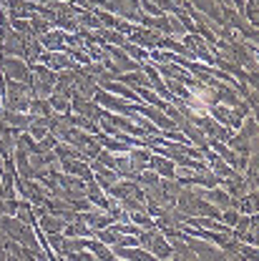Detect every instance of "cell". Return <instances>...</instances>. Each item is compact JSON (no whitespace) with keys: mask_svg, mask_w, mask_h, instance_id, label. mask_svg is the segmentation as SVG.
<instances>
[{"mask_svg":"<svg viewBox=\"0 0 259 261\" xmlns=\"http://www.w3.org/2000/svg\"><path fill=\"white\" fill-rule=\"evenodd\" d=\"M138 241L149 244V251H154V256H156V259H171V256H174L171 244L163 239L161 233H156L154 228H151V233H138Z\"/></svg>","mask_w":259,"mask_h":261,"instance_id":"cell-1","label":"cell"},{"mask_svg":"<svg viewBox=\"0 0 259 261\" xmlns=\"http://www.w3.org/2000/svg\"><path fill=\"white\" fill-rule=\"evenodd\" d=\"M149 168L156 171L159 176H166V178H169V176H171V178L176 176V166H174V161L163 159L161 153H159V156H151V153H149Z\"/></svg>","mask_w":259,"mask_h":261,"instance_id":"cell-2","label":"cell"},{"mask_svg":"<svg viewBox=\"0 0 259 261\" xmlns=\"http://www.w3.org/2000/svg\"><path fill=\"white\" fill-rule=\"evenodd\" d=\"M116 256L124 261H156V256L151 251H144V249H129V246H116Z\"/></svg>","mask_w":259,"mask_h":261,"instance_id":"cell-3","label":"cell"},{"mask_svg":"<svg viewBox=\"0 0 259 261\" xmlns=\"http://www.w3.org/2000/svg\"><path fill=\"white\" fill-rule=\"evenodd\" d=\"M86 196L91 198V203H98L101 208H111V203L103 198V191H101V186H98V184H91V189L86 191Z\"/></svg>","mask_w":259,"mask_h":261,"instance_id":"cell-4","label":"cell"},{"mask_svg":"<svg viewBox=\"0 0 259 261\" xmlns=\"http://www.w3.org/2000/svg\"><path fill=\"white\" fill-rule=\"evenodd\" d=\"M206 198H209V201H217V203H222L224 208L234 203V201H231V198H229L224 191H219V189H217V191H209V194H206Z\"/></svg>","mask_w":259,"mask_h":261,"instance_id":"cell-5","label":"cell"},{"mask_svg":"<svg viewBox=\"0 0 259 261\" xmlns=\"http://www.w3.org/2000/svg\"><path fill=\"white\" fill-rule=\"evenodd\" d=\"M126 53H129V56H133L136 61H141V63L149 58V53H144V48H138V45H126Z\"/></svg>","mask_w":259,"mask_h":261,"instance_id":"cell-6","label":"cell"},{"mask_svg":"<svg viewBox=\"0 0 259 261\" xmlns=\"http://www.w3.org/2000/svg\"><path fill=\"white\" fill-rule=\"evenodd\" d=\"M244 15L252 20V25H257V0H249L247 8H244Z\"/></svg>","mask_w":259,"mask_h":261,"instance_id":"cell-7","label":"cell"},{"mask_svg":"<svg viewBox=\"0 0 259 261\" xmlns=\"http://www.w3.org/2000/svg\"><path fill=\"white\" fill-rule=\"evenodd\" d=\"M166 88H169V91H174L176 96H181V98H189V91H186V88H184L181 83H176V81H169V83H166Z\"/></svg>","mask_w":259,"mask_h":261,"instance_id":"cell-8","label":"cell"},{"mask_svg":"<svg viewBox=\"0 0 259 261\" xmlns=\"http://www.w3.org/2000/svg\"><path fill=\"white\" fill-rule=\"evenodd\" d=\"M219 219H222V221H224V226H234V224H237V221H239V214H237V211H227V214H222V216H219Z\"/></svg>","mask_w":259,"mask_h":261,"instance_id":"cell-9","label":"cell"}]
</instances>
